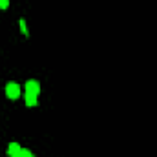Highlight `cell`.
I'll use <instances>...</instances> for the list:
<instances>
[{"label": "cell", "instance_id": "6da1fadb", "mask_svg": "<svg viewBox=\"0 0 157 157\" xmlns=\"http://www.w3.org/2000/svg\"><path fill=\"white\" fill-rule=\"evenodd\" d=\"M6 95H7L11 101L18 99V97H20V86H18L17 82H7V84H6Z\"/></svg>", "mask_w": 157, "mask_h": 157}, {"label": "cell", "instance_id": "7a4b0ae2", "mask_svg": "<svg viewBox=\"0 0 157 157\" xmlns=\"http://www.w3.org/2000/svg\"><path fill=\"white\" fill-rule=\"evenodd\" d=\"M24 90H26V93H33V95H37V97H39L40 84L37 82V80H28V82H26V86H24Z\"/></svg>", "mask_w": 157, "mask_h": 157}, {"label": "cell", "instance_id": "3957f363", "mask_svg": "<svg viewBox=\"0 0 157 157\" xmlns=\"http://www.w3.org/2000/svg\"><path fill=\"white\" fill-rule=\"evenodd\" d=\"M24 101H26V106H28V108H35V106L39 104V99H37V95H33V93H24Z\"/></svg>", "mask_w": 157, "mask_h": 157}, {"label": "cell", "instance_id": "277c9868", "mask_svg": "<svg viewBox=\"0 0 157 157\" xmlns=\"http://www.w3.org/2000/svg\"><path fill=\"white\" fill-rule=\"evenodd\" d=\"M20 144L18 143H9V146H7V155L9 157H18V154H20Z\"/></svg>", "mask_w": 157, "mask_h": 157}, {"label": "cell", "instance_id": "5b68a950", "mask_svg": "<svg viewBox=\"0 0 157 157\" xmlns=\"http://www.w3.org/2000/svg\"><path fill=\"white\" fill-rule=\"evenodd\" d=\"M18 26H20L22 33H24V35L28 37V35H29V31H28V26H26V20H24V18H20V20H18Z\"/></svg>", "mask_w": 157, "mask_h": 157}, {"label": "cell", "instance_id": "8992f818", "mask_svg": "<svg viewBox=\"0 0 157 157\" xmlns=\"http://www.w3.org/2000/svg\"><path fill=\"white\" fill-rule=\"evenodd\" d=\"M18 157H33V154H31V150L22 148V150H20V154H18Z\"/></svg>", "mask_w": 157, "mask_h": 157}, {"label": "cell", "instance_id": "52a82bcc", "mask_svg": "<svg viewBox=\"0 0 157 157\" xmlns=\"http://www.w3.org/2000/svg\"><path fill=\"white\" fill-rule=\"evenodd\" d=\"M9 7V0H0V9H7Z\"/></svg>", "mask_w": 157, "mask_h": 157}]
</instances>
